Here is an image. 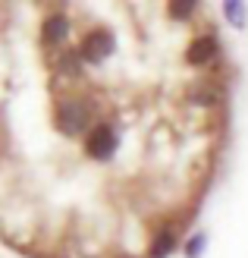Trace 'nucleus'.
Returning <instances> with one entry per match:
<instances>
[{
    "label": "nucleus",
    "mask_w": 248,
    "mask_h": 258,
    "mask_svg": "<svg viewBox=\"0 0 248 258\" xmlns=\"http://www.w3.org/2000/svg\"><path fill=\"white\" fill-rule=\"evenodd\" d=\"M54 70H57V76L63 79H79V73H82V54L79 50H63V54L57 57V63H54Z\"/></svg>",
    "instance_id": "nucleus-6"
},
{
    "label": "nucleus",
    "mask_w": 248,
    "mask_h": 258,
    "mask_svg": "<svg viewBox=\"0 0 248 258\" xmlns=\"http://www.w3.org/2000/svg\"><path fill=\"white\" fill-rule=\"evenodd\" d=\"M116 148H120V136H116V129L110 123H98L85 139V154L91 161H101V164L113 161Z\"/></svg>",
    "instance_id": "nucleus-2"
},
{
    "label": "nucleus",
    "mask_w": 248,
    "mask_h": 258,
    "mask_svg": "<svg viewBox=\"0 0 248 258\" xmlns=\"http://www.w3.org/2000/svg\"><path fill=\"white\" fill-rule=\"evenodd\" d=\"M189 98L195 101V104H201V107H211V104L220 101V88L217 85H201V88H195Z\"/></svg>",
    "instance_id": "nucleus-9"
},
{
    "label": "nucleus",
    "mask_w": 248,
    "mask_h": 258,
    "mask_svg": "<svg viewBox=\"0 0 248 258\" xmlns=\"http://www.w3.org/2000/svg\"><path fill=\"white\" fill-rule=\"evenodd\" d=\"M176 249V233L173 230H160L157 236H154V242H151V249H148V258H167L170 252Z\"/></svg>",
    "instance_id": "nucleus-7"
},
{
    "label": "nucleus",
    "mask_w": 248,
    "mask_h": 258,
    "mask_svg": "<svg viewBox=\"0 0 248 258\" xmlns=\"http://www.w3.org/2000/svg\"><path fill=\"white\" fill-rule=\"evenodd\" d=\"M116 50V38L110 29H95V32H88L82 38V44H79V54L85 63H104L110 54Z\"/></svg>",
    "instance_id": "nucleus-3"
},
{
    "label": "nucleus",
    "mask_w": 248,
    "mask_h": 258,
    "mask_svg": "<svg viewBox=\"0 0 248 258\" xmlns=\"http://www.w3.org/2000/svg\"><path fill=\"white\" fill-rule=\"evenodd\" d=\"M91 117H95V110H91V104L85 98L69 95V98H60L54 104V126L66 139H79L82 133H88Z\"/></svg>",
    "instance_id": "nucleus-1"
},
{
    "label": "nucleus",
    "mask_w": 248,
    "mask_h": 258,
    "mask_svg": "<svg viewBox=\"0 0 248 258\" xmlns=\"http://www.w3.org/2000/svg\"><path fill=\"white\" fill-rule=\"evenodd\" d=\"M217 54H220L217 38H214V35H198V38L189 44L186 60H189V67H207V63L217 60Z\"/></svg>",
    "instance_id": "nucleus-4"
},
{
    "label": "nucleus",
    "mask_w": 248,
    "mask_h": 258,
    "mask_svg": "<svg viewBox=\"0 0 248 258\" xmlns=\"http://www.w3.org/2000/svg\"><path fill=\"white\" fill-rule=\"evenodd\" d=\"M204 242H207V239H204L201 233H195V236L189 239V246H186V258H198V255L204 252Z\"/></svg>",
    "instance_id": "nucleus-11"
},
{
    "label": "nucleus",
    "mask_w": 248,
    "mask_h": 258,
    "mask_svg": "<svg viewBox=\"0 0 248 258\" xmlns=\"http://www.w3.org/2000/svg\"><path fill=\"white\" fill-rule=\"evenodd\" d=\"M69 38V16L66 13H47L41 22V41L44 44H63Z\"/></svg>",
    "instance_id": "nucleus-5"
},
{
    "label": "nucleus",
    "mask_w": 248,
    "mask_h": 258,
    "mask_svg": "<svg viewBox=\"0 0 248 258\" xmlns=\"http://www.w3.org/2000/svg\"><path fill=\"white\" fill-rule=\"evenodd\" d=\"M167 10H170L173 19H192L195 10H198V4H195V0H176V4H170Z\"/></svg>",
    "instance_id": "nucleus-10"
},
{
    "label": "nucleus",
    "mask_w": 248,
    "mask_h": 258,
    "mask_svg": "<svg viewBox=\"0 0 248 258\" xmlns=\"http://www.w3.org/2000/svg\"><path fill=\"white\" fill-rule=\"evenodd\" d=\"M223 16L229 19V25H236V29H245V16H248V10H245V4H239V0H226L223 4Z\"/></svg>",
    "instance_id": "nucleus-8"
}]
</instances>
